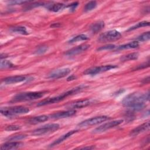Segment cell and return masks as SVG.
Masks as SVG:
<instances>
[{"label":"cell","mask_w":150,"mask_h":150,"mask_svg":"<svg viewBox=\"0 0 150 150\" xmlns=\"http://www.w3.org/2000/svg\"><path fill=\"white\" fill-rule=\"evenodd\" d=\"M26 2H29L26 1H11L8 2V4L10 5H21L22 4H25Z\"/></svg>","instance_id":"cell-33"},{"label":"cell","mask_w":150,"mask_h":150,"mask_svg":"<svg viewBox=\"0 0 150 150\" xmlns=\"http://www.w3.org/2000/svg\"><path fill=\"white\" fill-rule=\"evenodd\" d=\"M94 102V101L91 99H83L70 103L67 104L66 105V107L68 110H75L77 108H81L93 104Z\"/></svg>","instance_id":"cell-9"},{"label":"cell","mask_w":150,"mask_h":150,"mask_svg":"<svg viewBox=\"0 0 150 150\" xmlns=\"http://www.w3.org/2000/svg\"><path fill=\"white\" fill-rule=\"evenodd\" d=\"M149 61L148 60V61H147V62L144 63H143V64H141V65L138 66L137 67H135V68L134 69V70H139V69H144V68H146V67H149Z\"/></svg>","instance_id":"cell-34"},{"label":"cell","mask_w":150,"mask_h":150,"mask_svg":"<svg viewBox=\"0 0 150 150\" xmlns=\"http://www.w3.org/2000/svg\"><path fill=\"white\" fill-rule=\"evenodd\" d=\"M78 131L77 130H71L69 131L68 132H67L66 134L62 135L61 137H60L59 138H57L56 140H55L54 142H53L50 145V147H53L54 146H56L59 144H60L61 142H62L63 141H64L65 139H67L68 138H69L70 136H71L73 134H74V133L77 132Z\"/></svg>","instance_id":"cell-17"},{"label":"cell","mask_w":150,"mask_h":150,"mask_svg":"<svg viewBox=\"0 0 150 150\" xmlns=\"http://www.w3.org/2000/svg\"><path fill=\"white\" fill-rule=\"evenodd\" d=\"M78 5H79V2H73V3L71 4H70V5H69L68 7L70 8V11H74L76 9V7L78 6Z\"/></svg>","instance_id":"cell-35"},{"label":"cell","mask_w":150,"mask_h":150,"mask_svg":"<svg viewBox=\"0 0 150 150\" xmlns=\"http://www.w3.org/2000/svg\"><path fill=\"white\" fill-rule=\"evenodd\" d=\"M59 128L60 125L58 124H49L33 130L32 132V134L33 135L39 136L46 134H49L57 131Z\"/></svg>","instance_id":"cell-6"},{"label":"cell","mask_w":150,"mask_h":150,"mask_svg":"<svg viewBox=\"0 0 150 150\" xmlns=\"http://www.w3.org/2000/svg\"><path fill=\"white\" fill-rule=\"evenodd\" d=\"M21 129V127L17 125H9L5 128L6 131H16Z\"/></svg>","instance_id":"cell-32"},{"label":"cell","mask_w":150,"mask_h":150,"mask_svg":"<svg viewBox=\"0 0 150 150\" xmlns=\"http://www.w3.org/2000/svg\"><path fill=\"white\" fill-rule=\"evenodd\" d=\"M97 2L96 1H90L86 4L84 7V12H88L94 9H95L97 6Z\"/></svg>","instance_id":"cell-26"},{"label":"cell","mask_w":150,"mask_h":150,"mask_svg":"<svg viewBox=\"0 0 150 150\" xmlns=\"http://www.w3.org/2000/svg\"><path fill=\"white\" fill-rule=\"evenodd\" d=\"M26 137V135L25 134H16L15 135L11 136L10 137L8 138V141H19L22 139H24Z\"/></svg>","instance_id":"cell-29"},{"label":"cell","mask_w":150,"mask_h":150,"mask_svg":"<svg viewBox=\"0 0 150 150\" xmlns=\"http://www.w3.org/2000/svg\"><path fill=\"white\" fill-rule=\"evenodd\" d=\"M76 79V76H74V75H71V76H69V77L67 79V81H71V80H75Z\"/></svg>","instance_id":"cell-37"},{"label":"cell","mask_w":150,"mask_h":150,"mask_svg":"<svg viewBox=\"0 0 150 150\" xmlns=\"http://www.w3.org/2000/svg\"><path fill=\"white\" fill-rule=\"evenodd\" d=\"M150 38V32H145L141 35L138 36L136 38V41H141V42H144V41H146L149 40Z\"/></svg>","instance_id":"cell-28"},{"label":"cell","mask_w":150,"mask_h":150,"mask_svg":"<svg viewBox=\"0 0 150 150\" xmlns=\"http://www.w3.org/2000/svg\"><path fill=\"white\" fill-rule=\"evenodd\" d=\"M70 72V69L69 68H63L57 69L51 71L48 76L50 79H59L66 76Z\"/></svg>","instance_id":"cell-11"},{"label":"cell","mask_w":150,"mask_h":150,"mask_svg":"<svg viewBox=\"0 0 150 150\" xmlns=\"http://www.w3.org/2000/svg\"><path fill=\"white\" fill-rule=\"evenodd\" d=\"M75 110H68L67 111H62L53 113L50 115V118L53 119H60L71 117L76 114Z\"/></svg>","instance_id":"cell-13"},{"label":"cell","mask_w":150,"mask_h":150,"mask_svg":"<svg viewBox=\"0 0 150 150\" xmlns=\"http://www.w3.org/2000/svg\"><path fill=\"white\" fill-rule=\"evenodd\" d=\"M104 27V23L103 21H98L93 23L90 26V30L93 33H97Z\"/></svg>","instance_id":"cell-20"},{"label":"cell","mask_w":150,"mask_h":150,"mask_svg":"<svg viewBox=\"0 0 150 150\" xmlns=\"http://www.w3.org/2000/svg\"><path fill=\"white\" fill-rule=\"evenodd\" d=\"M123 122L122 120H114L112 121H109L106 122L94 129L93 131V133H101L104 132L108 129L112 128L115 127L119 125L120 124H122Z\"/></svg>","instance_id":"cell-10"},{"label":"cell","mask_w":150,"mask_h":150,"mask_svg":"<svg viewBox=\"0 0 150 150\" xmlns=\"http://www.w3.org/2000/svg\"><path fill=\"white\" fill-rule=\"evenodd\" d=\"M86 87V86L85 85H80L79 86H77L74 88H72L65 93H63L57 96H55L53 97H51V98H49L47 99H45L43 100L42 101H40V102H39L37 104V106H43V105H48V104H53V103H57L59 101H60L63 100H64L66 97L71 96V95H73L81 90H83L84 88H85Z\"/></svg>","instance_id":"cell-2"},{"label":"cell","mask_w":150,"mask_h":150,"mask_svg":"<svg viewBox=\"0 0 150 150\" xmlns=\"http://www.w3.org/2000/svg\"><path fill=\"white\" fill-rule=\"evenodd\" d=\"M46 91H33V92H24L19 93L14 96L12 98L13 101H25L36 100L40 98L45 95Z\"/></svg>","instance_id":"cell-3"},{"label":"cell","mask_w":150,"mask_h":150,"mask_svg":"<svg viewBox=\"0 0 150 150\" xmlns=\"http://www.w3.org/2000/svg\"><path fill=\"white\" fill-rule=\"evenodd\" d=\"M29 109L23 106H15L12 107H2L1 108V113L6 117L16 115L25 114L29 112Z\"/></svg>","instance_id":"cell-4"},{"label":"cell","mask_w":150,"mask_h":150,"mask_svg":"<svg viewBox=\"0 0 150 150\" xmlns=\"http://www.w3.org/2000/svg\"><path fill=\"white\" fill-rule=\"evenodd\" d=\"M26 79V77L25 76H15L6 77L3 79L2 81L6 84H13L24 81Z\"/></svg>","instance_id":"cell-16"},{"label":"cell","mask_w":150,"mask_h":150,"mask_svg":"<svg viewBox=\"0 0 150 150\" xmlns=\"http://www.w3.org/2000/svg\"><path fill=\"white\" fill-rule=\"evenodd\" d=\"M117 67V66L111 65V64L93 67H91V68L86 69L83 72V73L84 74H87V75H95L97 74H99V73H101L103 72L108 71L111 69H115Z\"/></svg>","instance_id":"cell-7"},{"label":"cell","mask_w":150,"mask_h":150,"mask_svg":"<svg viewBox=\"0 0 150 150\" xmlns=\"http://www.w3.org/2000/svg\"><path fill=\"white\" fill-rule=\"evenodd\" d=\"M89 47H90V45L88 44L80 45L78 46H76L75 47H73V48L67 50L65 53V54L67 56H70L77 55V54H79L80 53H81L85 52Z\"/></svg>","instance_id":"cell-12"},{"label":"cell","mask_w":150,"mask_h":150,"mask_svg":"<svg viewBox=\"0 0 150 150\" xmlns=\"http://www.w3.org/2000/svg\"><path fill=\"white\" fill-rule=\"evenodd\" d=\"M66 7V5L62 3H54L51 4H48L46 6V8L52 12H58L62 10Z\"/></svg>","instance_id":"cell-19"},{"label":"cell","mask_w":150,"mask_h":150,"mask_svg":"<svg viewBox=\"0 0 150 150\" xmlns=\"http://www.w3.org/2000/svg\"><path fill=\"white\" fill-rule=\"evenodd\" d=\"M47 50V47L43 46L39 47L35 51V53L38 54H40L45 53Z\"/></svg>","instance_id":"cell-31"},{"label":"cell","mask_w":150,"mask_h":150,"mask_svg":"<svg viewBox=\"0 0 150 150\" xmlns=\"http://www.w3.org/2000/svg\"><path fill=\"white\" fill-rule=\"evenodd\" d=\"M138 57V53L134 52V53H129V54L122 56L120 59L121 62H127L129 60H135Z\"/></svg>","instance_id":"cell-23"},{"label":"cell","mask_w":150,"mask_h":150,"mask_svg":"<svg viewBox=\"0 0 150 150\" xmlns=\"http://www.w3.org/2000/svg\"><path fill=\"white\" fill-rule=\"evenodd\" d=\"M149 98V93L148 91L145 93H133L126 96L122 101V104L125 107L132 109L138 107L140 104L144 101H148Z\"/></svg>","instance_id":"cell-1"},{"label":"cell","mask_w":150,"mask_h":150,"mask_svg":"<svg viewBox=\"0 0 150 150\" xmlns=\"http://www.w3.org/2000/svg\"><path fill=\"white\" fill-rule=\"evenodd\" d=\"M10 30L12 32H15L16 33L21 34V35H27L29 34L28 32L26 30V28L24 26H13L10 28Z\"/></svg>","instance_id":"cell-22"},{"label":"cell","mask_w":150,"mask_h":150,"mask_svg":"<svg viewBox=\"0 0 150 150\" xmlns=\"http://www.w3.org/2000/svg\"><path fill=\"white\" fill-rule=\"evenodd\" d=\"M115 47V46L114 45L112 44H108L104 46H103L97 49V50L98 51H101V50H111L112 49H114Z\"/></svg>","instance_id":"cell-30"},{"label":"cell","mask_w":150,"mask_h":150,"mask_svg":"<svg viewBox=\"0 0 150 150\" xmlns=\"http://www.w3.org/2000/svg\"><path fill=\"white\" fill-rule=\"evenodd\" d=\"M108 119H109V117L105 115L94 117L86 120L83 121H81L80 123L78 124V126H79L80 127H87L88 126L100 124L103 122H104Z\"/></svg>","instance_id":"cell-8"},{"label":"cell","mask_w":150,"mask_h":150,"mask_svg":"<svg viewBox=\"0 0 150 150\" xmlns=\"http://www.w3.org/2000/svg\"><path fill=\"white\" fill-rule=\"evenodd\" d=\"M149 25V22H148V21H141L140 22H138L137 23L136 25L132 26V27L129 28L127 31H130V30H135L136 29H138V28H142V27H145V26H148Z\"/></svg>","instance_id":"cell-25"},{"label":"cell","mask_w":150,"mask_h":150,"mask_svg":"<svg viewBox=\"0 0 150 150\" xmlns=\"http://www.w3.org/2000/svg\"><path fill=\"white\" fill-rule=\"evenodd\" d=\"M15 65L12 63L9 60H1V63H0V68L1 69H9V68H12Z\"/></svg>","instance_id":"cell-27"},{"label":"cell","mask_w":150,"mask_h":150,"mask_svg":"<svg viewBox=\"0 0 150 150\" xmlns=\"http://www.w3.org/2000/svg\"><path fill=\"white\" fill-rule=\"evenodd\" d=\"M121 38V34L118 31L112 30L101 33L98 38V41L100 43L110 42L117 40Z\"/></svg>","instance_id":"cell-5"},{"label":"cell","mask_w":150,"mask_h":150,"mask_svg":"<svg viewBox=\"0 0 150 150\" xmlns=\"http://www.w3.org/2000/svg\"><path fill=\"white\" fill-rule=\"evenodd\" d=\"M149 76H148L147 77H146L145 79H144L142 80V83H145V84L149 83Z\"/></svg>","instance_id":"cell-38"},{"label":"cell","mask_w":150,"mask_h":150,"mask_svg":"<svg viewBox=\"0 0 150 150\" xmlns=\"http://www.w3.org/2000/svg\"><path fill=\"white\" fill-rule=\"evenodd\" d=\"M23 145V143L18 141H12L8 142L2 144L1 146L2 150H9V149H15L22 147Z\"/></svg>","instance_id":"cell-15"},{"label":"cell","mask_w":150,"mask_h":150,"mask_svg":"<svg viewBox=\"0 0 150 150\" xmlns=\"http://www.w3.org/2000/svg\"><path fill=\"white\" fill-rule=\"evenodd\" d=\"M89 38L88 37L84 34H80L79 35H77L73 38H72L70 40H69V43H74L79 41H82V40H88Z\"/></svg>","instance_id":"cell-24"},{"label":"cell","mask_w":150,"mask_h":150,"mask_svg":"<svg viewBox=\"0 0 150 150\" xmlns=\"http://www.w3.org/2000/svg\"><path fill=\"white\" fill-rule=\"evenodd\" d=\"M95 147L94 146H85V147H82V148H80L79 149H94Z\"/></svg>","instance_id":"cell-36"},{"label":"cell","mask_w":150,"mask_h":150,"mask_svg":"<svg viewBox=\"0 0 150 150\" xmlns=\"http://www.w3.org/2000/svg\"><path fill=\"white\" fill-rule=\"evenodd\" d=\"M149 121H148L131 130L129 133V135L132 137L136 136L142 132H144V131L148 130L149 129Z\"/></svg>","instance_id":"cell-14"},{"label":"cell","mask_w":150,"mask_h":150,"mask_svg":"<svg viewBox=\"0 0 150 150\" xmlns=\"http://www.w3.org/2000/svg\"><path fill=\"white\" fill-rule=\"evenodd\" d=\"M49 117L46 115H39L36 117H32L30 118L28 122L30 124H37L39 123H41L43 122H45L47 120H48Z\"/></svg>","instance_id":"cell-18"},{"label":"cell","mask_w":150,"mask_h":150,"mask_svg":"<svg viewBox=\"0 0 150 150\" xmlns=\"http://www.w3.org/2000/svg\"><path fill=\"white\" fill-rule=\"evenodd\" d=\"M139 46V43L137 41H133L126 44L120 45L118 47V49H135Z\"/></svg>","instance_id":"cell-21"}]
</instances>
